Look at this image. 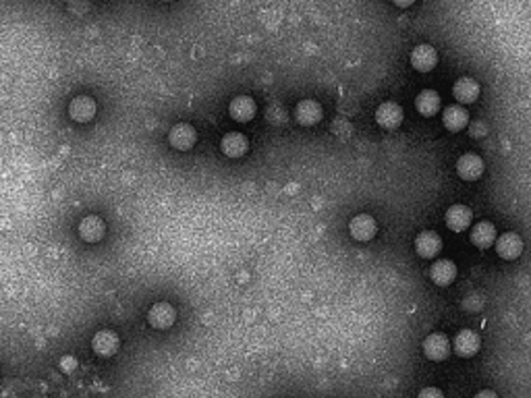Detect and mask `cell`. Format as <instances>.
<instances>
[{"label": "cell", "mask_w": 531, "mask_h": 398, "mask_svg": "<svg viewBox=\"0 0 531 398\" xmlns=\"http://www.w3.org/2000/svg\"><path fill=\"white\" fill-rule=\"evenodd\" d=\"M229 113H231V116L235 118L236 122H249L255 116V113H257V106H255L253 98H249V96H236L235 100L231 102V106H229Z\"/></svg>", "instance_id": "e0dca14e"}, {"label": "cell", "mask_w": 531, "mask_h": 398, "mask_svg": "<svg viewBox=\"0 0 531 398\" xmlns=\"http://www.w3.org/2000/svg\"><path fill=\"white\" fill-rule=\"evenodd\" d=\"M376 120L384 129H397L403 122V108L395 102H384L376 111Z\"/></svg>", "instance_id": "30bf717a"}, {"label": "cell", "mask_w": 531, "mask_h": 398, "mask_svg": "<svg viewBox=\"0 0 531 398\" xmlns=\"http://www.w3.org/2000/svg\"><path fill=\"white\" fill-rule=\"evenodd\" d=\"M220 150H222V154L229 156V158H241V156L247 154L249 141H247L245 135H241V133H227V135L222 137V141H220Z\"/></svg>", "instance_id": "2e32d148"}, {"label": "cell", "mask_w": 531, "mask_h": 398, "mask_svg": "<svg viewBox=\"0 0 531 398\" xmlns=\"http://www.w3.org/2000/svg\"><path fill=\"white\" fill-rule=\"evenodd\" d=\"M440 249H442V239L434 230H423V232L417 234V239H415V251H417L419 257L432 260V257H436L440 253Z\"/></svg>", "instance_id": "3957f363"}, {"label": "cell", "mask_w": 531, "mask_h": 398, "mask_svg": "<svg viewBox=\"0 0 531 398\" xmlns=\"http://www.w3.org/2000/svg\"><path fill=\"white\" fill-rule=\"evenodd\" d=\"M415 108L423 116H434L440 111V96L434 90H423L415 98Z\"/></svg>", "instance_id": "7402d4cb"}, {"label": "cell", "mask_w": 531, "mask_h": 398, "mask_svg": "<svg viewBox=\"0 0 531 398\" xmlns=\"http://www.w3.org/2000/svg\"><path fill=\"white\" fill-rule=\"evenodd\" d=\"M472 243L479 249H488L490 245H496V228L490 222H477L475 227L472 228Z\"/></svg>", "instance_id": "44dd1931"}, {"label": "cell", "mask_w": 531, "mask_h": 398, "mask_svg": "<svg viewBox=\"0 0 531 398\" xmlns=\"http://www.w3.org/2000/svg\"><path fill=\"white\" fill-rule=\"evenodd\" d=\"M104 230L106 227H104L102 218H98V216H85L79 225V234L87 243H98L104 236Z\"/></svg>", "instance_id": "ffe728a7"}, {"label": "cell", "mask_w": 531, "mask_h": 398, "mask_svg": "<svg viewBox=\"0 0 531 398\" xmlns=\"http://www.w3.org/2000/svg\"><path fill=\"white\" fill-rule=\"evenodd\" d=\"M432 280L438 286H448L457 278V266L451 260H438L430 270Z\"/></svg>", "instance_id": "ac0fdd59"}, {"label": "cell", "mask_w": 531, "mask_h": 398, "mask_svg": "<svg viewBox=\"0 0 531 398\" xmlns=\"http://www.w3.org/2000/svg\"><path fill=\"white\" fill-rule=\"evenodd\" d=\"M472 218L473 214L467 206L457 204V206H451V208L446 210V227L451 228V230H455V232H461V230L469 228Z\"/></svg>", "instance_id": "5bb4252c"}, {"label": "cell", "mask_w": 531, "mask_h": 398, "mask_svg": "<svg viewBox=\"0 0 531 398\" xmlns=\"http://www.w3.org/2000/svg\"><path fill=\"white\" fill-rule=\"evenodd\" d=\"M376 230H378V225H376V220L369 214H359V216L351 218V222H349L351 236H353L355 241H361V243L374 239Z\"/></svg>", "instance_id": "ba28073f"}, {"label": "cell", "mask_w": 531, "mask_h": 398, "mask_svg": "<svg viewBox=\"0 0 531 398\" xmlns=\"http://www.w3.org/2000/svg\"><path fill=\"white\" fill-rule=\"evenodd\" d=\"M75 365H77V361H75L73 357H64V359L60 361V369H62V371H73Z\"/></svg>", "instance_id": "cb8c5ba5"}, {"label": "cell", "mask_w": 531, "mask_h": 398, "mask_svg": "<svg viewBox=\"0 0 531 398\" xmlns=\"http://www.w3.org/2000/svg\"><path fill=\"white\" fill-rule=\"evenodd\" d=\"M164 2H171V0H164Z\"/></svg>", "instance_id": "4316f807"}, {"label": "cell", "mask_w": 531, "mask_h": 398, "mask_svg": "<svg viewBox=\"0 0 531 398\" xmlns=\"http://www.w3.org/2000/svg\"><path fill=\"white\" fill-rule=\"evenodd\" d=\"M451 350H453V344L444 334L434 332L423 341V355L430 361H444L451 355Z\"/></svg>", "instance_id": "7a4b0ae2"}, {"label": "cell", "mask_w": 531, "mask_h": 398, "mask_svg": "<svg viewBox=\"0 0 531 398\" xmlns=\"http://www.w3.org/2000/svg\"><path fill=\"white\" fill-rule=\"evenodd\" d=\"M411 64H413L415 71H419V73H430V71L438 64L436 48L430 46V44H419V46H415L413 52H411Z\"/></svg>", "instance_id": "8992f818"}, {"label": "cell", "mask_w": 531, "mask_h": 398, "mask_svg": "<svg viewBox=\"0 0 531 398\" xmlns=\"http://www.w3.org/2000/svg\"><path fill=\"white\" fill-rule=\"evenodd\" d=\"M392 2H395L397 6H401V8H407V6H411V4H413L415 0H392Z\"/></svg>", "instance_id": "484cf974"}, {"label": "cell", "mask_w": 531, "mask_h": 398, "mask_svg": "<svg viewBox=\"0 0 531 398\" xmlns=\"http://www.w3.org/2000/svg\"><path fill=\"white\" fill-rule=\"evenodd\" d=\"M322 116H324V111H322V106H320L316 100H301V102L297 104L295 118L299 125L311 127V125L320 122Z\"/></svg>", "instance_id": "8fae6325"}, {"label": "cell", "mask_w": 531, "mask_h": 398, "mask_svg": "<svg viewBox=\"0 0 531 398\" xmlns=\"http://www.w3.org/2000/svg\"><path fill=\"white\" fill-rule=\"evenodd\" d=\"M175 320H177L175 307H173L171 303H164V301L152 305L150 311H148V322H150V326H154V328H158V330L171 328V326L175 324Z\"/></svg>", "instance_id": "6da1fadb"}, {"label": "cell", "mask_w": 531, "mask_h": 398, "mask_svg": "<svg viewBox=\"0 0 531 398\" xmlns=\"http://www.w3.org/2000/svg\"><path fill=\"white\" fill-rule=\"evenodd\" d=\"M69 114L75 122H90L96 116V102L87 96H79L71 102Z\"/></svg>", "instance_id": "9a60e30c"}, {"label": "cell", "mask_w": 531, "mask_h": 398, "mask_svg": "<svg viewBox=\"0 0 531 398\" xmlns=\"http://www.w3.org/2000/svg\"><path fill=\"white\" fill-rule=\"evenodd\" d=\"M417 398H444V395H442V390H438V388H434V386H427V388H423V390L417 395Z\"/></svg>", "instance_id": "603a6c76"}, {"label": "cell", "mask_w": 531, "mask_h": 398, "mask_svg": "<svg viewBox=\"0 0 531 398\" xmlns=\"http://www.w3.org/2000/svg\"><path fill=\"white\" fill-rule=\"evenodd\" d=\"M457 172L463 180H477L483 174V160L477 154H465L457 160Z\"/></svg>", "instance_id": "7c38bea8"}, {"label": "cell", "mask_w": 531, "mask_h": 398, "mask_svg": "<svg viewBox=\"0 0 531 398\" xmlns=\"http://www.w3.org/2000/svg\"><path fill=\"white\" fill-rule=\"evenodd\" d=\"M453 96L461 104H473L479 98V83L472 77H461L453 87Z\"/></svg>", "instance_id": "4fadbf2b"}, {"label": "cell", "mask_w": 531, "mask_h": 398, "mask_svg": "<svg viewBox=\"0 0 531 398\" xmlns=\"http://www.w3.org/2000/svg\"><path fill=\"white\" fill-rule=\"evenodd\" d=\"M118 346H120V341H118V336L113 330H100L92 339V348H94V353L98 357H113V355H117Z\"/></svg>", "instance_id": "52a82bcc"}, {"label": "cell", "mask_w": 531, "mask_h": 398, "mask_svg": "<svg viewBox=\"0 0 531 398\" xmlns=\"http://www.w3.org/2000/svg\"><path fill=\"white\" fill-rule=\"evenodd\" d=\"M195 141H197V133H195V129H193L191 125H187V122H178V125H175V127L171 129V133H169V143H171L175 150H180V152L191 150V148L195 145Z\"/></svg>", "instance_id": "5b68a950"}, {"label": "cell", "mask_w": 531, "mask_h": 398, "mask_svg": "<svg viewBox=\"0 0 531 398\" xmlns=\"http://www.w3.org/2000/svg\"><path fill=\"white\" fill-rule=\"evenodd\" d=\"M442 122H444V127H446L448 131H463V129L467 127V122H469V113H467L463 106L453 104V106L444 108V113H442Z\"/></svg>", "instance_id": "d6986e66"}, {"label": "cell", "mask_w": 531, "mask_h": 398, "mask_svg": "<svg viewBox=\"0 0 531 398\" xmlns=\"http://www.w3.org/2000/svg\"><path fill=\"white\" fill-rule=\"evenodd\" d=\"M473 398H498V395L494 390H479Z\"/></svg>", "instance_id": "d4e9b609"}, {"label": "cell", "mask_w": 531, "mask_h": 398, "mask_svg": "<svg viewBox=\"0 0 531 398\" xmlns=\"http://www.w3.org/2000/svg\"><path fill=\"white\" fill-rule=\"evenodd\" d=\"M496 253L502 260H517L523 253V239L517 232H504L496 239Z\"/></svg>", "instance_id": "277c9868"}, {"label": "cell", "mask_w": 531, "mask_h": 398, "mask_svg": "<svg viewBox=\"0 0 531 398\" xmlns=\"http://www.w3.org/2000/svg\"><path fill=\"white\" fill-rule=\"evenodd\" d=\"M479 346H481V339H479L473 330H461V332L455 336V341H453V350H455L459 357H465V359L477 355Z\"/></svg>", "instance_id": "9c48e42d"}]
</instances>
